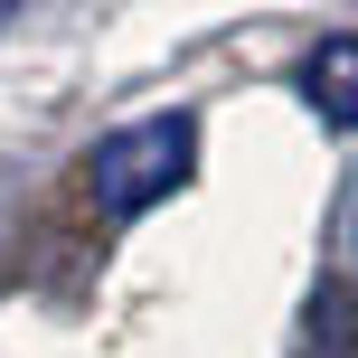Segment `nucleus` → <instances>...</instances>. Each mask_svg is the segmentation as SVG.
<instances>
[{"instance_id": "1", "label": "nucleus", "mask_w": 358, "mask_h": 358, "mask_svg": "<svg viewBox=\"0 0 358 358\" xmlns=\"http://www.w3.org/2000/svg\"><path fill=\"white\" fill-rule=\"evenodd\" d=\"M189 170H198V113H151V123H123L94 142L85 189L104 217H142L170 189H189Z\"/></svg>"}, {"instance_id": "2", "label": "nucleus", "mask_w": 358, "mask_h": 358, "mask_svg": "<svg viewBox=\"0 0 358 358\" xmlns=\"http://www.w3.org/2000/svg\"><path fill=\"white\" fill-rule=\"evenodd\" d=\"M302 104L330 132H358V38H321L302 57Z\"/></svg>"}, {"instance_id": "3", "label": "nucleus", "mask_w": 358, "mask_h": 358, "mask_svg": "<svg viewBox=\"0 0 358 358\" xmlns=\"http://www.w3.org/2000/svg\"><path fill=\"white\" fill-rule=\"evenodd\" d=\"M321 358H349V283H330V311H321Z\"/></svg>"}]
</instances>
